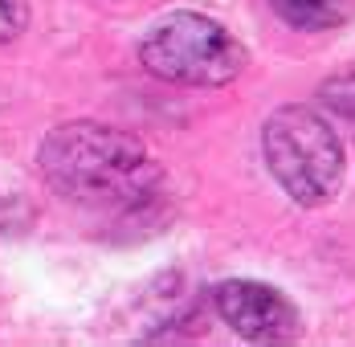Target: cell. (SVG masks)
<instances>
[{"label": "cell", "instance_id": "obj_1", "mask_svg": "<svg viewBox=\"0 0 355 347\" xmlns=\"http://www.w3.org/2000/svg\"><path fill=\"white\" fill-rule=\"evenodd\" d=\"M37 168L58 196L107 212H135L164 184L139 135L90 119L53 127L37 147Z\"/></svg>", "mask_w": 355, "mask_h": 347}, {"label": "cell", "instance_id": "obj_2", "mask_svg": "<svg viewBox=\"0 0 355 347\" xmlns=\"http://www.w3.org/2000/svg\"><path fill=\"white\" fill-rule=\"evenodd\" d=\"M261 155L294 205L322 208L343 192L347 147L339 127L315 106H278L261 127Z\"/></svg>", "mask_w": 355, "mask_h": 347}, {"label": "cell", "instance_id": "obj_3", "mask_svg": "<svg viewBox=\"0 0 355 347\" xmlns=\"http://www.w3.org/2000/svg\"><path fill=\"white\" fill-rule=\"evenodd\" d=\"M139 62L159 82L213 90L245 74L249 49L205 12H168L143 33Z\"/></svg>", "mask_w": 355, "mask_h": 347}, {"label": "cell", "instance_id": "obj_4", "mask_svg": "<svg viewBox=\"0 0 355 347\" xmlns=\"http://www.w3.org/2000/svg\"><path fill=\"white\" fill-rule=\"evenodd\" d=\"M213 307L249 344H294L302 335V314L290 294L257 278H225L213 290Z\"/></svg>", "mask_w": 355, "mask_h": 347}, {"label": "cell", "instance_id": "obj_5", "mask_svg": "<svg viewBox=\"0 0 355 347\" xmlns=\"http://www.w3.org/2000/svg\"><path fill=\"white\" fill-rule=\"evenodd\" d=\"M270 8L302 33H331L355 17V0H270Z\"/></svg>", "mask_w": 355, "mask_h": 347}, {"label": "cell", "instance_id": "obj_6", "mask_svg": "<svg viewBox=\"0 0 355 347\" xmlns=\"http://www.w3.org/2000/svg\"><path fill=\"white\" fill-rule=\"evenodd\" d=\"M319 103L335 127L355 131V69H339L319 86Z\"/></svg>", "mask_w": 355, "mask_h": 347}, {"label": "cell", "instance_id": "obj_7", "mask_svg": "<svg viewBox=\"0 0 355 347\" xmlns=\"http://www.w3.org/2000/svg\"><path fill=\"white\" fill-rule=\"evenodd\" d=\"M29 25V0H0V45L17 41Z\"/></svg>", "mask_w": 355, "mask_h": 347}]
</instances>
